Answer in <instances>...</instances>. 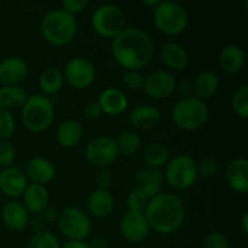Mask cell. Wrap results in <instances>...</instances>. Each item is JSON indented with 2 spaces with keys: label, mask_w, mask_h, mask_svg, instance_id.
Returning a JSON list of instances; mask_svg holds the SVG:
<instances>
[{
  "label": "cell",
  "mask_w": 248,
  "mask_h": 248,
  "mask_svg": "<svg viewBox=\"0 0 248 248\" xmlns=\"http://www.w3.org/2000/svg\"><path fill=\"white\" fill-rule=\"evenodd\" d=\"M178 91H179V94L182 96V98H188V97H191V85L186 81L182 82L178 87Z\"/></svg>",
  "instance_id": "7bdbcfd3"
},
{
  "label": "cell",
  "mask_w": 248,
  "mask_h": 248,
  "mask_svg": "<svg viewBox=\"0 0 248 248\" xmlns=\"http://www.w3.org/2000/svg\"><path fill=\"white\" fill-rule=\"evenodd\" d=\"M156 28L166 35H178L186 31L189 17L186 7L176 1H160L153 9Z\"/></svg>",
  "instance_id": "5b68a950"
},
{
  "label": "cell",
  "mask_w": 248,
  "mask_h": 248,
  "mask_svg": "<svg viewBox=\"0 0 248 248\" xmlns=\"http://www.w3.org/2000/svg\"><path fill=\"white\" fill-rule=\"evenodd\" d=\"M58 227L69 241H84L91 232V220L79 208L68 207L61 212Z\"/></svg>",
  "instance_id": "9c48e42d"
},
{
  "label": "cell",
  "mask_w": 248,
  "mask_h": 248,
  "mask_svg": "<svg viewBox=\"0 0 248 248\" xmlns=\"http://www.w3.org/2000/svg\"><path fill=\"white\" fill-rule=\"evenodd\" d=\"M148 202H149V199L147 198L143 191L135 189V190L131 191L127 196V208L131 212H137V213H143L147 208Z\"/></svg>",
  "instance_id": "836d02e7"
},
{
  "label": "cell",
  "mask_w": 248,
  "mask_h": 248,
  "mask_svg": "<svg viewBox=\"0 0 248 248\" xmlns=\"http://www.w3.org/2000/svg\"><path fill=\"white\" fill-rule=\"evenodd\" d=\"M219 67L223 73L228 75H234L241 72L246 63V56L242 47L235 44L225 46L219 55Z\"/></svg>",
  "instance_id": "e0dca14e"
},
{
  "label": "cell",
  "mask_w": 248,
  "mask_h": 248,
  "mask_svg": "<svg viewBox=\"0 0 248 248\" xmlns=\"http://www.w3.org/2000/svg\"><path fill=\"white\" fill-rule=\"evenodd\" d=\"M198 177L196 162L189 155H177L167 162L165 178L172 188L186 190L195 183Z\"/></svg>",
  "instance_id": "ba28073f"
},
{
  "label": "cell",
  "mask_w": 248,
  "mask_h": 248,
  "mask_svg": "<svg viewBox=\"0 0 248 248\" xmlns=\"http://www.w3.org/2000/svg\"><path fill=\"white\" fill-rule=\"evenodd\" d=\"M28 75V65L21 57L5 58L0 62V82L5 86H18Z\"/></svg>",
  "instance_id": "5bb4252c"
},
{
  "label": "cell",
  "mask_w": 248,
  "mask_h": 248,
  "mask_svg": "<svg viewBox=\"0 0 248 248\" xmlns=\"http://www.w3.org/2000/svg\"><path fill=\"white\" fill-rule=\"evenodd\" d=\"M161 114L156 107L142 104L136 107L130 115V123L137 130L147 131L154 128L160 123Z\"/></svg>",
  "instance_id": "603a6c76"
},
{
  "label": "cell",
  "mask_w": 248,
  "mask_h": 248,
  "mask_svg": "<svg viewBox=\"0 0 248 248\" xmlns=\"http://www.w3.org/2000/svg\"><path fill=\"white\" fill-rule=\"evenodd\" d=\"M99 248H108L107 246H103V247H99Z\"/></svg>",
  "instance_id": "7dc6e473"
},
{
  "label": "cell",
  "mask_w": 248,
  "mask_h": 248,
  "mask_svg": "<svg viewBox=\"0 0 248 248\" xmlns=\"http://www.w3.org/2000/svg\"><path fill=\"white\" fill-rule=\"evenodd\" d=\"M2 220L10 230L21 232L29 224V212L23 203L11 201L2 208Z\"/></svg>",
  "instance_id": "44dd1931"
},
{
  "label": "cell",
  "mask_w": 248,
  "mask_h": 248,
  "mask_svg": "<svg viewBox=\"0 0 248 248\" xmlns=\"http://www.w3.org/2000/svg\"><path fill=\"white\" fill-rule=\"evenodd\" d=\"M232 106L234 109L235 114L239 115L240 118L247 119L248 116V86L244 85V86L239 87L235 91L234 96L232 99Z\"/></svg>",
  "instance_id": "d6a6232c"
},
{
  "label": "cell",
  "mask_w": 248,
  "mask_h": 248,
  "mask_svg": "<svg viewBox=\"0 0 248 248\" xmlns=\"http://www.w3.org/2000/svg\"><path fill=\"white\" fill-rule=\"evenodd\" d=\"M27 176L35 184H47L56 176L55 165L45 157H33L27 165Z\"/></svg>",
  "instance_id": "cb8c5ba5"
},
{
  "label": "cell",
  "mask_w": 248,
  "mask_h": 248,
  "mask_svg": "<svg viewBox=\"0 0 248 248\" xmlns=\"http://www.w3.org/2000/svg\"><path fill=\"white\" fill-rule=\"evenodd\" d=\"M135 183L136 189L143 191L150 200L160 194L162 186V173L160 170L152 169V167H140L136 173Z\"/></svg>",
  "instance_id": "9a60e30c"
},
{
  "label": "cell",
  "mask_w": 248,
  "mask_h": 248,
  "mask_svg": "<svg viewBox=\"0 0 248 248\" xmlns=\"http://www.w3.org/2000/svg\"><path fill=\"white\" fill-rule=\"evenodd\" d=\"M176 79L166 70H156L144 78L145 93L154 99H165L171 96L176 90Z\"/></svg>",
  "instance_id": "7c38bea8"
},
{
  "label": "cell",
  "mask_w": 248,
  "mask_h": 248,
  "mask_svg": "<svg viewBox=\"0 0 248 248\" xmlns=\"http://www.w3.org/2000/svg\"><path fill=\"white\" fill-rule=\"evenodd\" d=\"M28 94L21 86H4L0 89V107L7 109L23 107Z\"/></svg>",
  "instance_id": "f546056e"
},
{
  "label": "cell",
  "mask_w": 248,
  "mask_h": 248,
  "mask_svg": "<svg viewBox=\"0 0 248 248\" xmlns=\"http://www.w3.org/2000/svg\"><path fill=\"white\" fill-rule=\"evenodd\" d=\"M111 53L126 70H140L148 65L154 55V44L144 31L124 29L111 44Z\"/></svg>",
  "instance_id": "6da1fadb"
},
{
  "label": "cell",
  "mask_w": 248,
  "mask_h": 248,
  "mask_svg": "<svg viewBox=\"0 0 248 248\" xmlns=\"http://www.w3.org/2000/svg\"><path fill=\"white\" fill-rule=\"evenodd\" d=\"M143 160L145 162V166L159 170L160 167L165 166L169 162L170 152L166 145L162 143H150L143 152Z\"/></svg>",
  "instance_id": "83f0119b"
},
{
  "label": "cell",
  "mask_w": 248,
  "mask_h": 248,
  "mask_svg": "<svg viewBox=\"0 0 248 248\" xmlns=\"http://www.w3.org/2000/svg\"><path fill=\"white\" fill-rule=\"evenodd\" d=\"M219 89V78L213 72H203L195 79L193 91L196 98L205 101L217 93Z\"/></svg>",
  "instance_id": "4316f807"
},
{
  "label": "cell",
  "mask_w": 248,
  "mask_h": 248,
  "mask_svg": "<svg viewBox=\"0 0 248 248\" xmlns=\"http://www.w3.org/2000/svg\"><path fill=\"white\" fill-rule=\"evenodd\" d=\"M94 181H96L98 189L108 190V188L113 183V174H111V171L109 169H101L98 171V173L96 174Z\"/></svg>",
  "instance_id": "60d3db41"
},
{
  "label": "cell",
  "mask_w": 248,
  "mask_h": 248,
  "mask_svg": "<svg viewBox=\"0 0 248 248\" xmlns=\"http://www.w3.org/2000/svg\"><path fill=\"white\" fill-rule=\"evenodd\" d=\"M227 181L230 188L239 194L248 191V160L237 157L232 160L227 169Z\"/></svg>",
  "instance_id": "d6986e66"
},
{
  "label": "cell",
  "mask_w": 248,
  "mask_h": 248,
  "mask_svg": "<svg viewBox=\"0 0 248 248\" xmlns=\"http://www.w3.org/2000/svg\"><path fill=\"white\" fill-rule=\"evenodd\" d=\"M125 14L116 5L98 6L91 19L94 31L104 39H115L125 29Z\"/></svg>",
  "instance_id": "52a82bcc"
},
{
  "label": "cell",
  "mask_w": 248,
  "mask_h": 248,
  "mask_svg": "<svg viewBox=\"0 0 248 248\" xmlns=\"http://www.w3.org/2000/svg\"><path fill=\"white\" fill-rule=\"evenodd\" d=\"M22 195H23V206L29 213L38 215L44 212L47 207L48 191L45 186L35 183L28 184Z\"/></svg>",
  "instance_id": "7402d4cb"
},
{
  "label": "cell",
  "mask_w": 248,
  "mask_h": 248,
  "mask_svg": "<svg viewBox=\"0 0 248 248\" xmlns=\"http://www.w3.org/2000/svg\"><path fill=\"white\" fill-rule=\"evenodd\" d=\"M23 125L31 132H44L52 124L55 118V108L50 99L44 94L28 96L22 107Z\"/></svg>",
  "instance_id": "277c9868"
},
{
  "label": "cell",
  "mask_w": 248,
  "mask_h": 248,
  "mask_svg": "<svg viewBox=\"0 0 248 248\" xmlns=\"http://www.w3.org/2000/svg\"><path fill=\"white\" fill-rule=\"evenodd\" d=\"M82 127L79 121L68 119L60 124L57 128V140L63 148H74L81 142Z\"/></svg>",
  "instance_id": "484cf974"
},
{
  "label": "cell",
  "mask_w": 248,
  "mask_h": 248,
  "mask_svg": "<svg viewBox=\"0 0 248 248\" xmlns=\"http://www.w3.org/2000/svg\"><path fill=\"white\" fill-rule=\"evenodd\" d=\"M15 132V119L10 110L0 107V140L11 137Z\"/></svg>",
  "instance_id": "e575fe53"
},
{
  "label": "cell",
  "mask_w": 248,
  "mask_h": 248,
  "mask_svg": "<svg viewBox=\"0 0 248 248\" xmlns=\"http://www.w3.org/2000/svg\"><path fill=\"white\" fill-rule=\"evenodd\" d=\"M101 114L102 110L97 102L91 101L84 107V116L87 120H97L101 116Z\"/></svg>",
  "instance_id": "b9f144b4"
},
{
  "label": "cell",
  "mask_w": 248,
  "mask_h": 248,
  "mask_svg": "<svg viewBox=\"0 0 248 248\" xmlns=\"http://www.w3.org/2000/svg\"><path fill=\"white\" fill-rule=\"evenodd\" d=\"M26 248H61L58 237L51 232H41L29 240Z\"/></svg>",
  "instance_id": "1f68e13d"
},
{
  "label": "cell",
  "mask_w": 248,
  "mask_h": 248,
  "mask_svg": "<svg viewBox=\"0 0 248 248\" xmlns=\"http://www.w3.org/2000/svg\"><path fill=\"white\" fill-rule=\"evenodd\" d=\"M77 21L62 9L47 12L40 23L44 39L51 45L63 46L69 44L77 34Z\"/></svg>",
  "instance_id": "3957f363"
},
{
  "label": "cell",
  "mask_w": 248,
  "mask_h": 248,
  "mask_svg": "<svg viewBox=\"0 0 248 248\" xmlns=\"http://www.w3.org/2000/svg\"><path fill=\"white\" fill-rule=\"evenodd\" d=\"M196 169H198V176L210 178L217 174L218 164L213 159H205L200 161V164H196Z\"/></svg>",
  "instance_id": "f35d334b"
},
{
  "label": "cell",
  "mask_w": 248,
  "mask_h": 248,
  "mask_svg": "<svg viewBox=\"0 0 248 248\" xmlns=\"http://www.w3.org/2000/svg\"><path fill=\"white\" fill-rule=\"evenodd\" d=\"M27 186H28L27 177L21 170L7 167L0 172V190L5 195L11 198L22 195Z\"/></svg>",
  "instance_id": "2e32d148"
},
{
  "label": "cell",
  "mask_w": 248,
  "mask_h": 248,
  "mask_svg": "<svg viewBox=\"0 0 248 248\" xmlns=\"http://www.w3.org/2000/svg\"><path fill=\"white\" fill-rule=\"evenodd\" d=\"M97 103L101 110L108 115H120L128 107L127 97L125 96V93L114 87L104 90L99 94Z\"/></svg>",
  "instance_id": "ac0fdd59"
},
{
  "label": "cell",
  "mask_w": 248,
  "mask_h": 248,
  "mask_svg": "<svg viewBox=\"0 0 248 248\" xmlns=\"http://www.w3.org/2000/svg\"><path fill=\"white\" fill-rule=\"evenodd\" d=\"M203 248H230L229 240L222 232H211L203 241Z\"/></svg>",
  "instance_id": "74e56055"
},
{
  "label": "cell",
  "mask_w": 248,
  "mask_h": 248,
  "mask_svg": "<svg viewBox=\"0 0 248 248\" xmlns=\"http://www.w3.org/2000/svg\"><path fill=\"white\" fill-rule=\"evenodd\" d=\"M121 82L126 89L138 91L144 85V77L140 70H125L121 77Z\"/></svg>",
  "instance_id": "d590c367"
},
{
  "label": "cell",
  "mask_w": 248,
  "mask_h": 248,
  "mask_svg": "<svg viewBox=\"0 0 248 248\" xmlns=\"http://www.w3.org/2000/svg\"><path fill=\"white\" fill-rule=\"evenodd\" d=\"M16 159V150L9 142H0V166L7 169L11 167Z\"/></svg>",
  "instance_id": "8d00e7d4"
},
{
  "label": "cell",
  "mask_w": 248,
  "mask_h": 248,
  "mask_svg": "<svg viewBox=\"0 0 248 248\" xmlns=\"http://www.w3.org/2000/svg\"><path fill=\"white\" fill-rule=\"evenodd\" d=\"M63 79L67 80L68 84L74 89H86L96 80V68L86 58H72L65 64Z\"/></svg>",
  "instance_id": "8fae6325"
},
{
  "label": "cell",
  "mask_w": 248,
  "mask_h": 248,
  "mask_svg": "<svg viewBox=\"0 0 248 248\" xmlns=\"http://www.w3.org/2000/svg\"><path fill=\"white\" fill-rule=\"evenodd\" d=\"M162 63L172 70H182L188 65L189 56L186 48L177 43L165 44L160 51Z\"/></svg>",
  "instance_id": "d4e9b609"
},
{
  "label": "cell",
  "mask_w": 248,
  "mask_h": 248,
  "mask_svg": "<svg viewBox=\"0 0 248 248\" xmlns=\"http://www.w3.org/2000/svg\"><path fill=\"white\" fill-rule=\"evenodd\" d=\"M149 223L144 213L127 211L120 220V232L123 236L130 242H142L149 235Z\"/></svg>",
  "instance_id": "4fadbf2b"
},
{
  "label": "cell",
  "mask_w": 248,
  "mask_h": 248,
  "mask_svg": "<svg viewBox=\"0 0 248 248\" xmlns=\"http://www.w3.org/2000/svg\"><path fill=\"white\" fill-rule=\"evenodd\" d=\"M86 0H64L62 2V10L70 16H74L81 12L86 7Z\"/></svg>",
  "instance_id": "ab89813d"
},
{
  "label": "cell",
  "mask_w": 248,
  "mask_h": 248,
  "mask_svg": "<svg viewBox=\"0 0 248 248\" xmlns=\"http://www.w3.org/2000/svg\"><path fill=\"white\" fill-rule=\"evenodd\" d=\"M142 4L147 5V6L153 7V9H155V7H156L157 5L160 4V1H157V0H154V1H142Z\"/></svg>",
  "instance_id": "bcb514c9"
},
{
  "label": "cell",
  "mask_w": 248,
  "mask_h": 248,
  "mask_svg": "<svg viewBox=\"0 0 248 248\" xmlns=\"http://www.w3.org/2000/svg\"><path fill=\"white\" fill-rule=\"evenodd\" d=\"M115 207V200L108 190L97 189L87 200V210L94 218L103 219L109 217Z\"/></svg>",
  "instance_id": "ffe728a7"
},
{
  "label": "cell",
  "mask_w": 248,
  "mask_h": 248,
  "mask_svg": "<svg viewBox=\"0 0 248 248\" xmlns=\"http://www.w3.org/2000/svg\"><path fill=\"white\" fill-rule=\"evenodd\" d=\"M149 227L164 235L178 232L186 219V208L181 199L172 194H159L150 199L144 213Z\"/></svg>",
  "instance_id": "7a4b0ae2"
},
{
  "label": "cell",
  "mask_w": 248,
  "mask_h": 248,
  "mask_svg": "<svg viewBox=\"0 0 248 248\" xmlns=\"http://www.w3.org/2000/svg\"><path fill=\"white\" fill-rule=\"evenodd\" d=\"M63 74L56 68H46L39 77V86L44 96L56 94L63 87Z\"/></svg>",
  "instance_id": "f1b7e54d"
},
{
  "label": "cell",
  "mask_w": 248,
  "mask_h": 248,
  "mask_svg": "<svg viewBox=\"0 0 248 248\" xmlns=\"http://www.w3.org/2000/svg\"><path fill=\"white\" fill-rule=\"evenodd\" d=\"M116 147H118L119 154H123L125 156H132L138 150L140 149L142 140L140 137L133 131H126L119 136L115 140Z\"/></svg>",
  "instance_id": "4dcf8cb0"
},
{
  "label": "cell",
  "mask_w": 248,
  "mask_h": 248,
  "mask_svg": "<svg viewBox=\"0 0 248 248\" xmlns=\"http://www.w3.org/2000/svg\"><path fill=\"white\" fill-rule=\"evenodd\" d=\"M241 227H242V232H244V234L247 235L248 234V213H245V215L242 216Z\"/></svg>",
  "instance_id": "f6af8a7d"
},
{
  "label": "cell",
  "mask_w": 248,
  "mask_h": 248,
  "mask_svg": "<svg viewBox=\"0 0 248 248\" xmlns=\"http://www.w3.org/2000/svg\"><path fill=\"white\" fill-rule=\"evenodd\" d=\"M86 160L99 169H108L119 156L115 140L107 136H99L87 143L85 148Z\"/></svg>",
  "instance_id": "30bf717a"
},
{
  "label": "cell",
  "mask_w": 248,
  "mask_h": 248,
  "mask_svg": "<svg viewBox=\"0 0 248 248\" xmlns=\"http://www.w3.org/2000/svg\"><path fill=\"white\" fill-rule=\"evenodd\" d=\"M61 248H91L85 241H68Z\"/></svg>",
  "instance_id": "ee69618b"
},
{
  "label": "cell",
  "mask_w": 248,
  "mask_h": 248,
  "mask_svg": "<svg viewBox=\"0 0 248 248\" xmlns=\"http://www.w3.org/2000/svg\"><path fill=\"white\" fill-rule=\"evenodd\" d=\"M173 123L184 131H196L202 127L208 119L206 103L196 97L182 98L172 110Z\"/></svg>",
  "instance_id": "8992f818"
}]
</instances>
